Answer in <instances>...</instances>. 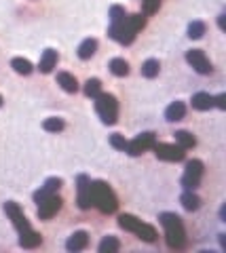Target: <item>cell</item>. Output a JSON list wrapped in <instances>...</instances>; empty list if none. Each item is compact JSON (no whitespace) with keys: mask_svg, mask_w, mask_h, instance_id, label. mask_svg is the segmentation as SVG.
<instances>
[{"mask_svg":"<svg viewBox=\"0 0 226 253\" xmlns=\"http://www.w3.org/2000/svg\"><path fill=\"white\" fill-rule=\"evenodd\" d=\"M142 27H144V17L142 15H125L118 24L110 25L108 34H110L112 40L121 42V45H131Z\"/></svg>","mask_w":226,"mask_h":253,"instance_id":"obj_1","label":"cell"},{"mask_svg":"<svg viewBox=\"0 0 226 253\" xmlns=\"http://www.w3.org/2000/svg\"><path fill=\"white\" fill-rule=\"evenodd\" d=\"M159 222L165 230V241L171 249H182L186 245V230H184V224H182L180 215L175 213H161L159 215Z\"/></svg>","mask_w":226,"mask_h":253,"instance_id":"obj_2","label":"cell"},{"mask_svg":"<svg viewBox=\"0 0 226 253\" xmlns=\"http://www.w3.org/2000/svg\"><path fill=\"white\" fill-rule=\"evenodd\" d=\"M89 196H91V207H97L102 213H114L118 207L114 192H112L110 186L104 184V181H91Z\"/></svg>","mask_w":226,"mask_h":253,"instance_id":"obj_3","label":"cell"},{"mask_svg":"<svg viewBox=\"0 0 226 253\" xmlns=\"http://www.w3.org/2000/svg\"><path fill=\"white\" fill-rule=\"evenodd\" d=\"M118 224H121V228L133 232V234H138L146 243H154V241H157V230H154L152 226H148V224H144L142 220H138L136 215L123 213L121 217H118Z\"/></svg>","mask_w":226,"mask_h":253,"instance_id":"obj_4","label":"cell"},{"mask_svg":"<svg viewBox=\"0 0 226 253\" xmlns=\"http://www.w3.org/2000/svg\"><path fill=\"white\" fill-rule=\"evenodd\" d=\"M95 100V110L100 114L102 123L104 125H114L116 123V116H118V103H116V97L110 95V93H100Z\"/></svg>","mask_w":226,"mask_h":253,"instance_id":"obj_5","label":"cell"},{"mask_svg":"<svg viewBox=\"0 0 226 253\" xmlns=\"http://www.w3.org/2000/svg\"><path fill=\"white\" fill-rule=\"evenodd\" d=\"M201 177H203V163L201 160H188L186 163V171L182 175V188L184 190H197L201 184Z\"/></svg>","mask_w":226,"mask_h":253,"instance_id":"obj_6","label":"cell"},{"mask_svg":"<svg viewBox=\"0 0 226 253\" xmlns=\"http://www.w3.org/2000/svg\"><path fill=\"white\" fill-rule=\"evenodd\" d=\"M152 150L157 154V158L167 160V163H178V160H184L186 156L184 148H180L175 144H154Z\"/></svg>","mask_w":226,"mask_h":253,"instance_id":"obj_7","label":"cell"},{"mask_svg":"<svg viewBox=\"0 0 226 253\" xmlns=\"http://www.w3.org/2000/svg\"><path fill=\"white\" fill-rule=\"evenodd\" d=\"M157 144V137H154V133H142V135H138L133 142H127V154H131V156H140L142 152L150 150V148Z\"/></svg>","mask_w":226,"mask_h":253,"instance_id":"obj_8","label":"cell"},{"mask_svg":"<svg viewBox=\"0 0 226 253\" xmlns=\"http://www.w3.org/2000/svg\"><path fill=\"white\" fill-rule=\"evenodd\" d=\"M4 211H6V215L11 217L13 226L17 228V232H19V234H24V232L32 230V226H30V224H28L26 215H24V211H21V207L17 205V202H13V201L4 202Z\"/></svg>","mask_w":226,"mask_h":253,"instance_id":"obj_9","label":"cell"},{"mask_svg":"<svg viewBox=\"0 0 226 253\" xmlns=\"http://www.w3.org/2000/svg\"><path fill=\"white\" fill-rule=\"evenodd\" d=\"M186 61H188L199 74H209L211 70H214V68H211V61L207 59V55L203 53L201 49H193V51H188V53H186Z\"/></svg>","mask_w":226,"mask_h":253,"instance_id":"obj_10","label":"cell"},{"mask_svg":"<svg viewBox=\"0 0 226 253\" xmlns=\"http://www.w3.org/2000/svg\"><path fill=\"white\" fill-rule=\"evenodd\" d=\"M59 209H61V199L57 194H51L38 202V217L40 220H51Z\"/></svg>","mask_w":226,"mask_h":253,"instance_id":"obj_11","label":"cell"},{"mask_svg":"<svg viewBox=\"0 0 226 253\" xmlns=\"http://www.w3.org/2000/svg\"><path fill=\"white\" fill-rule=\"evenodd\" d=\"M89 186H91V179L87 175H79V179H76V202H79V207L85 211L91 207V196H89Z\"/></svg>","mask_w":226,"mask_h":253,"instance_id":"obj_12","label":"cell"},{"mask_svg":"<svg viewBox=\"0 0 226 253\" xmlns=\"http://www.w3.org/2000/svg\"><path fill=\"white\" fill-rule=\"evenodd\" d=\"M61 188V179L59 177H51V179H47L45 181V186H42L36 194H34V201L40 202L42 199H47V196H51V194H57V190Z\"/></svg>","mask_w":226,"mask_h":253,"instance_id":"obj_13","label":"cell"},{"mask_svg":"<svg viewBox=\"0 0 226 253\" xmlns=\"http://www.w3.org/2000/svg\"><path fill=\"white\" fill-rule=\"evenodd\" d=\"M89 245V234L87 232H74L72 236L68 238V243H66V249L68 251H83L85 247Z\"/></svg>","mask_w":226,"mask_h":253,"instance_id":"obj_14","label":"cell"},{"mask_svg":"<svg viewBox=\"0 0 226 253\" xmlns=\"http://www.w3.org/2000/svg\"><path fill=\"white\" fill-rule=\"evenodd\" d=\"M55 63H57V51H53V49H47L45 53H42L40 57V63H38V70L42 74H49L51 70L55 68Z\"/></svg>","mask_w":226,"mask_h":253,"instance_id":"obj_15","label":"cell"},{"mask_svg":"<svg viewBox=\"0 0 226 253\" xmlns=\"http://www.w3.org/2000/svg\"><path fill=\"white\" fill-rule=\"evenodd\" d=\"M184 114H186V105L182 103V101H173V103L165 110V118H167L169 123L182 121V118H184Z\"/></svg>","mask_w":226,"mask_h":253,"instance_id":"obj_16","label":"cell"},{"mask_svg":"<svg viewBox=\"0 0 226 253\" xmlns=\"http://www.w3.org/2000/svg\"><path fill=\"white\" fill-rule=\"evenodd\" d=\"M42 241V236L38 234V232H34V230H28L24 232V234H19V245L24 249H34V247H38Z\"/></svg>","mask_w":226,"mask_h":253,"instance_id":"obj_17","label":"cell"},{"mask_svg":"<svg viewBox=\"0 0 226 253\" xmlns=\"http://www.w3.org/2000/svg\"><path fill=\"white\" fill-rule=\"evenodd\" d=\"M57 84L66 91V93H76V91H79V82H76L74 76L68 74V72H59L57 74Z\"/></svg>","mask_w":226,"mask_h":253,"instance_id":"obj_18","label":"cell"},{"mask_svg":"<svg viewBox=\"0 0 226 253\" xmlns=\"http://www.w3.org/2000/svg\"><path fill=\"white\" fill-rule=\"evenodd\" d=\"M193 108L195 110H201V112L211 110V108H214V97H211L209 93H197L193 97Z\"/></svg>","mask_w":226,"mask_h":253,"instance_id":"obj_19","label":"cell"},{"mask_svg":"<svg viewBox=\"0 0 226 253\" xmlns=\"http://www.w3.org/2000/svg\"><path fill=\"white\" fill-rule=\"evenodd\" d=\"M182 207L186 211H197L201 207V199L195 194V190H186V192L182 194Z\"/></svg>","mask_w":226,"mask_h":253,"instance_id":"obj_20","label":"cell"},{"mask_svg":"<svg viewBox=\"0 0 226 253\" xmlns=\"http://www.w3.org/2000/svg\"><path fill=\"white\" fill-rule=\"evenodd\" d=\"M95 49H97V40L95 38H87L81 42L79 47V57L81 59H91L95 55Z\"/></svg>","mask_w":226,"mask_h":253,"instance_id":"obj_21","label":"cell"},{"mask_svg":"<svg viewBox=\"0 0 226 253\" xmlns=\"http://www.w3.org/2000/svg\"><path fill=\"white\" fill-rule=\"evenodd\" d=\"M108 68H110V72L114 76H127V74H129V63H127L125 59H121V57L112 59Z\"/></svg>","mask_w":226,"mask_h":253,"instance_id":"obj_22","label":"cell"},{"mask_svg":"<svg viewBox=\"0 0 226 253\" xmlns=\"http://www.w3.org/2000/svg\"><path fill=\"white\" fill-rule=\"evenodd\" d=\"M11 68L15 70L17 74H24V76H28V74H32V63L28 61V59H24V57H15L11 61Z\"/></svg>","mask_w":226,"mask_h":253,"instance_id":"obj_23","label":"cell"},{"mask_svg":"<svg viewBox=\"0 0 226 253\" xmlns=\"http://www.w3.org/2000/svg\"><path fill=\"white\" fill-rule=\"evenodd\" d=\"M97 249H100V253H112V251L121 249V243H118V238H114V236H106Z\"/></svg>","mask_w":226,"mask_h":253,"instance_id":"obj_24","label":"cell"},{"mask_svg":"<svg viewBox=\"0 0 226 253\" xmlns=\"http://www.w3.org/2000/svg\"><path fill=\"white\" fill-rule=\"evenodd\" d=\"M159 70H161V63L157 59H148L142 66V74L146 78H154V76H159Z\"/></svg>","mask_w":226,"mask_h":253,"instance_id":"obj_25","label":"cell"},{"mask_svg":"<svg viewBox=\"0 0 226 253\" xmlns=\"http://www.w3.org/2000/svg\"><path fill=\"white\" fill-rule=\"evenodd\" d=\"M100 93H102V82L97 78H89L85 82V95L87 97H97Z\"/></svg>","mask_w":226,"mask_h":253,"instance_id":"obj_26","label":"cell"},{"mask_svg":"<svg viewBox=\"0 0 226 253\" xmlns=\"http://www.w3.org/2000/svg\"><path fill=\"white\" fill-rule=\"evenodd\" d=\"M175 142H178L180 148L188 150V148H193V146H195V137L190 135L188 131H178V133H175Z\"/></svg>","mask_w":226,"mask_h":253,"instance_id":"obj_27","label":"cell"},{"mask_svg":"<svg viewBox=\"0 0 226 253\" xmlns=\"http://www.w3.org/2000/svg\"><path fill=\"white\" fill-rule=\"evenodd\" d=\"M203 34H205V24H203V21H193V24L188 25V36L190 38H201Z\"/></svg>","mask_w":226,"mask_h":253,"instance_id":"obj_28","label":"cell"},{"mask_svg":"<svg viewBox=\"0 0 226 253\" xmlns=\"http://www.w3.org/2000/svg\"><path fill=\"white\" fill-rule=\"evenodd\" d=\"M42 126H45V131H49V133H57V131H61L66 125H63L61 118H47Z\"/></svg>","mask_w":226,"mask_h":253,"instance_id":"obj_29","label":"cell"},{"mask_svg":"<svg viewBox=\"0 0 226 253\" xmlns=\"http://www.w3.org/2000/svg\"><path fill=\"white\" fill-rule=\"evenodd\" d=\"M161 6V0H142V13L144 15H152Z\"/></svg>","mask_w":226,"mask_h":253,"instance_id":"obj_30","label":"cell"},{"mask_svg":"<svg viewBox=\"0 0 226 253\" xmlns=\"http://www.w3.org/2000/svg\"><path fill=\"white\" fill-rule=\"evenodd\" d=\"M110 146L114 148V150L125 152L127 150V139L123 135H118V133H114V135H110Z\"/></svg>","mask_w":226,"mask_h":253,"instance_id":"obj_31","label":"cell"},{"mask_svg":"<svg viewBox=\"0 0 226 253\" xmlns=\"http://www.w3.org/2000/svg\"><path fill=\"white\" fill-rule=\"evenodd\" d=\"M125 15H127V13H125L123 6H118V4L110 6V21H112V24H118V21H121Z\"/></svg>","mask_w":226,"mask_h":253,"instance_id":"obj_32","label":"cell"},{"mask_svg":"<svg viewBox=\"0 0 226 253\" xmlns=\"http://www.w3.org/2000/svg\"><path fill=\"white\" fill-rule=\"evenodd\" d=\"M214 105H216V108H220V110H224L226 108V95L222 93V95L214 97Z\"/></svg>","mask_w":226,"mask_h":253,"instance_id":"obj_33","label":"cell"},{"mask_svg":"<svg viewBox=\"0 0 226 253\" xmlns=\"http://www.w3.org/2000/svg\"><path fill=\"white\" fill-rule=\"evenodd\" d=\"M224 17H226V15H220V17H218V25H220L222 30H224Z\"/></svg>","mask_w":226,"mask_h":253,"instance_id":"obj_34","label":"cell"},{"mask_svg":"<svg viewBox=\"0 0 226 253\" xmlns=\"http://www.w3.org/2000/svg\"><path fill=\"white\" fill-rule=\"evenodd\" d=\"M0 105H2V97H0Z\"/></svg>","mask_w":226,"mask_h":253,"instance_id":"obj_35","label":"cell"}]
</instances>
